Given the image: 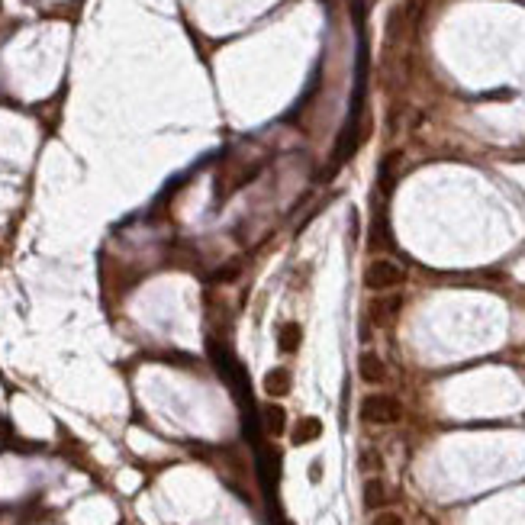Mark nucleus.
<instances>
[{
    "instance_id": "13",
    "label": "nucleus",
    "mask_w": 525,
    "mask_h": 525,
    "mask_svg": "<svg viewBox=\"0 0 525 525\" xmlns=\"http://www.w3.org/2000/svg\"><path fill=\"white\" fill-rule=\"evenodd\" d=\"M322 477V461H312V467H310V480H320Z\"/></svg>"
},
{
    "instance_id": "11",
    "label": "nucleus",
    "mask_w": 525,
    "mask_h": 525,
    "mask_svg": "<svg viewBox=\"0 0 525 525\" xmlns=\"http://www.w3.org/2000/svg\"><path fill=\"white\" fill-rule=\"evenodd\" d=\"M236 277H239V265H229V267H220V271H216L213 281L216 284H229V281H236Z\"/></svg>"
},
{
    "instance_id": "8",
    "label": "nucleus",
    "mask_w": 525,
    "mask_h": 525,
    "mask_svg": "<svg viewBox=\"0 0 525 525\" xmlns=\"http://www.w3.org/2000/svg\"><path fill=\"white\" fill-rule=\"evenodd\" d=\"M384 502H387V487H384V480H377V477L365 480V506L367 510H381Z\"/></svg>"
},
{
    "instance_id": "1",
    "label": "nucleus",
    "mask_w": 525,
    "mask_h": 525,
    "mask_svg": "<svg viewBox=\"0 0 525 525\" xmlns=\"http://www.w3.org/2000/svg\"><path fill=\"white\" fill-rule=\"evenodd\" d=\"M400 416H403V406L396 396L371 393L361 400V419L371 426H393V422H400Z\"/></svg>"
},
{
    "instance_id": "6",
    "label": "nucleus",
    "mask_w": 525,
    "mask_h": 525,
    "mask_svg": "<svg viewBox=\"0 0 525 525\" xmlns=\"http://www.w3.org/2000/svg\"><path fill=\"white\" fill-rule=\"evenodd\" d=\"M322 435V422L316 416H303L297 422V429H293V445H310V442H316Z\"/></svg>"
},
{
    "instance_id": "10",
    "label": "nucleus",
    "mask_w": 525,
    "mask_h": 525,
    "mask_svg": "<svg viewBox=\"0 0 525 525\" xmlns=\"http://www.w3.org/2000/svg\"><path fill=\"white\" fill-rule=\"evenodd\" d=\"M358 464H361V471H381V455L377 451H361Z\"/></svg>"
},
{
    "instance_id": "12",
    "label": "nucleus",
    "mask_w": 525,
    "mask_h": 525,
    "mask_svg": "<svg viewBox=\"0 0 525 525\" xmlns=\"http://www.w3.org/2000/svg\"><path fill=\"white\" fill-rule=\"evenodd\" d=\"M371 525H403V516H396V512H377Z\"/></svg>"
},
{
    "instance_id": "4",
    "label": "nucleus",
    "mask_w": 525,
    "mask_h": 525,
    "mask_svg": "<svg viewBox=\"0 0 525 525\" xmlns=\"http://www.w3.org/2000/svg\"><path fill=\"white\" fill-rule=\"evenodd\" d=\"M400 306H403V300H400V297L371 300V306H367V316H371V322H374V326H387V322L393 320L396 312H400Z\"/></svg>"
},
{
    "instance_id": "2",
    "label": "nucleus",
    "mask_w": 525,
    "mask_h": 525,
    "mask_svg": "<svg viewBox=\"0 0 525 525\" xmlns=\"http://www.w3.org/2000/svg\"><path fill=\"white\" fill-rule=\"evenodd\" d=\"M406 281V271L390 258H377L367 265L365 271V287L367 290H393Z\"/></svg>"
},
{
    "instance_id": "3",
    "label": "nucleus",
    "mask_w": 525,
    "mask_h": 525,
    "mask_svg": "<svg viewBox=\"0 0 525 525\" xmlns=\"http://www.w3.org/2000/svg\"><path fill=\"white\" fill-rule=\"evenodd\" d=\"M358 374L365 384H384L387 381V365L377 351H361L358 355Z\"/></svg>"
},
{
    "instance_id": "9",
    "label": "nucleus",
    "mask_w": 525,
    "mask_h": 525,
    "mask_svg": "<svg viewBox=\"0 0 525 525\" xmlns=\"http://www.w3.org/2000/svg\"><path fill=\"white\" fill-rule=\"evenodd\" d=\"M265 429L271 435H281L284 429H287V412H284V406H277V403L265 406Z\"/></svg>"
},
{
    "instance_id": "5",
    "label": "nucleus",
    "mask_w": 525,
    "mask_h": 525,
    "mask_svg": "<svg viewBox=\"0 0 525 525\" xmlns=\"http://www.w3.org/2000/svg\"><path fill=\"white\" fill-rule=\"evenodd\" d=\"M300 342H303V329H300L297 322H284V326L277 329V348H281L284 355H293V351L300 348Z\"/></svg>"
},
{
    "instance_id": "7",
    "label": "nucleus",
    "mask_w": 525,
    "mask_h": 525,
    "mask_svg": "<svg viewBox=\"0 0 525 525\" xmlns=\"http://www.w3.org/2000/svg\"><path fill=\"white\" fill-rule=\"evenodd\" d=\"M265 393H267V396H287V393H290V371H284V367H274V371H267V377H265Z\"/></svg>"
}]
</instances>
